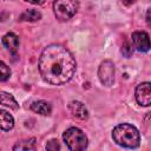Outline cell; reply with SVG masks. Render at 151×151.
Returning a JSON list of instances; mask_svg holds the SVG:
<instances>
[{"mask_svg": "<svg viewBox=\"0 0 151 151\" xmlns=\"http://www.w3.org/2000/svg\"><path fill=\"white\" fill-rule=\"evenodd\" d=\"M146 20H147V24H150V9L147 11V15H146Z\"/></svg>", "mask_w": 151, "mask_h": 151, "instance_id": "20", "label": "cell"}, {"mask_svg": "<svg viewBox=\"0 0 151 151\" xmlns=\"http://www.w3.org/2000/svg\"><path fill=\"white\" fill-rule=\"evenodd\" d=\"M136 99L142 106H149L151 104V85L149 81L142 83L137 86Z\"/></svg>", "mask_w": 151, "mask_h": 151, "instance_id": "6", "label": "cell"}, {"mask_svg": "<svg viewBox=\"0 0 151 151\" xmlns=\"http://www.w3.org/2000/svg\"><path fill=\"white\" fill-rule=\"evenodd\" d=\"M9 76H11V70H9V67H8L4 61L0 60V81L7 80V79L9 78Z\"/></svg>", "mask_w": 151, "mask_h": 151, "instance_id": "15", "label": "cell"}, {"mask_svg": "<svg viewBox=\"0 0 151 151\" xmlns=\"http://www.w3.org/2000/svg\"><path fill=\"white\" fill-rule=\"evenodd\" d=\"M66 146L72 151H81L87 146V137L78 127H70L63 134Z\"/></svg>", "mask_w": 151, "mask_h": 151, "instance_id": "3", "label": "cell"}, {"mask_svg": "<svg viewBox=\"0 0 151 151\" xmlns=\"http://www.w3.org/2000/svg\"><path fill=\"white\" fill-rule=\"evenodd\" d=\"M132 42L137 51L147 52L150 50V39L149 34L144 31H136L132 33Z\"/></svg>", "mask_w": 151, "mask_h": 151, "instance_id": "7", "label": "cell"}, {"mask_svg": "<svg viewBox=\"0 0 151 151\" xmlns=\"http://www.w3.org/2000/svg\"><path fill=\"white\" fill-rule=\"evenodd\" d=\"M98 77L101 84L111 86L114 80V64L111 60H104L98 68Z\"/></svg>", "mask_w": 151, "mask_h": 151, "instance_id": "5", "label": "cell"}, {"mask_svg": "<svg viewBox=\"0 0 151 151\" xmlns=\"http://www.w3.org/2000/svg\"><path fill=\"white\" fill-rule=\"evenodd\" d=\"M2 44H4V46H5L7 50H9L11 52H15V51L18 50V47H19V38H18V35H15L14 33L9 32V33H7V34L4 35V38H2Z\"/></svg>", "mask_w": 151, "mask_h": 151, "instance_id": "10", "label": "cell"}, {"mask_svg": "<svg viewBox=\"0 0 151 151\" xmlns=\"http://www.w3.org/2000/svg\"><path fill=\"white\" fill-rule=\"evenodd\" d=\"M31 110L33 112L42 114V116H50L52 112V106L46 100H37L31 104Z\"/></svg>", "mask_w": 151, "mask_h": 151, "instance_id": "9", "label": "cell"}, {"mask_svg": "<svg viewBox=\"0 0 151 151\" xmlns=\"http://www.w3.org/2000/svg\"><path fill=\"white\" fill-rule=\"evenodd\" d=\"M25 1H27L29 4H33V5H41V4L45 2V0H25Z\"/></svg>", "mask_w": 151, "mask_h": 151, "instance_id": "18", "label": "cell"}, {"mask_svg": "<svg viewBox=\"0 0 151 151\" xmlns=\"http://www.w3.org/2000/svg\"><path fill=\"white\" fill-rule=\"evenodd\" d=\"M46 149L50 150V151H57V150L60 149V145H59L58 140L52 139V140H50V142L46 144Z\"/></svg>", "mask_w": 151, "mask_h": 151, "instance_id": "17", "label": "cell"}, {"mask_svg": "<svg viewBox=\"0 0 151 151\" xmlns=\"http://www.w3.org/2000/svg\"><path fill=\"white\" fill-rule=\"evenodd\" d=\"M76 67L74 57L63 45L53 44L45 47L39 58V72L42 79L52 85L67 83L74 76Z\"/></svg>", "mask_w": 151, "mask_h": 151, "instance_id": "1", "label": "cell"}, {"mask_svg": "<svg viewBox=\"0 0 151 151\" xmlns=\"http://www.w3.org/2000/svg\"><path fill=\"white\" fill-rule=\"evenodd\" d=\"M122 1V4H124L125 6H131V5H133L137 0H120Z\"/></svg>", "mask_w": 151, "mask_h": 151, "instance_id": "19", "label": "cell"}, {"mask_svg": "<svg viewBox=\"0 0 151 151\" xmlns=\"http://www.w3.org/2000/svg\"><path fill=\"white\" fill-rule=\"evenodd\" d=\"M0 104L7 106L9 109H13V110H17L19 107L14 97L7 92H4V91H0Z\"/></svg>", "mask_w": 151, "mask_h": 151, "instance_id": "12", "label": "cell"}, {"mask_svg": "<svg viewBox=\"0 0 151 151\" xmlns=\"http://www.w3.org/2000/svg\"><path fill=\"white\" fill-rule=\"evenodd\" d=\"M41 19V13L37 9H27L20 15V20L22 21H38Z\"/></svg>", "mask_w": 151, "mask_h": 151, "instance_id": "13", "label": "cell"}, {"mask_svg": "<svg viewBox=\"0 0 151 151\" xmlns=\"http://www.w3.org/2000/svg\"><path fill=\"white\" fill-rule=\"evenodd\" d=\"M14 126L13 117L5 110H0V130L9 131Z\"/></svg>", "mask_w": 151, "mask_h": 151, "instance_id": "11", "label": "cell"}, {"mask_svg": "<svg viewBox=\"0 0 151 151\" xmlns=\"http://www.w3.org/2000/svg\"><path fill=\"white\" fill-rule=\"evenodd\" d=\"M78 0H54L53 11L58 20L66 21L71 19L78 11Z\"/></svg>", "mask_w": 151, "mask_h": 151, "instance_id": "4", "label": "cell"}, {"mask_svg": "<svg viewBox=\"0 0 151 151\" xmlns=\"http://www.w3.org/2000/svg\"><path fill=\"white\" fill-rule=\"evenodd\" d=\"M112 138L118 145L129 149L137 147L140 142V134L138 130L130 124L117 125L112 131Z\"/></svg>", "mask_w": 151, "mask_h": 151, "instance_id": "2", "label": "cell"}, {"mask_svg": "<svg viewBox=\"0 0 151 151\" xmlns=\"http://www.w3.org/2000/svg\"><path fill=\"white\" fill-rule=\"evenodd\" d=\"M34 147H35V139L31 138V139H27V140L18 142L13 146V150H33Z\"/></svg>", "mask_w": 151, "mask_h": 151, "instance_id": "14", "label": "cell"}, {"mask_svg": "<svg viewBox=\"0 0 151 151\" xmlns=\"http://www.w3.org/2000/svg\"><path fill=\"white\" fill-rule=\"evenodd\" d=\"M68 109L71 111V113L79 118V119H86L88 117V111L87 109L85 107V105L78 100H72L70 104H68Z\"/></svg>", "mask_w": 151, "mask_h": 151, "instance_id": "8", "label": "cell"}, {"mask_svg": "<svg viewBox=\"0 0 151 151\" xmlns=\"http://www.w3.org/2000/svg\"><path fill=\"white\" fill-rule=\"evenodd\" d=\"M132 52H133V48H132V45L130 44V42H125L123 46H122V53L126 57V58H129L131 54H132Z\"/></svg>", "mask_w": 151, "mask_h": 151, "instance_id": "16", "label": "cell"}]
</instances>
